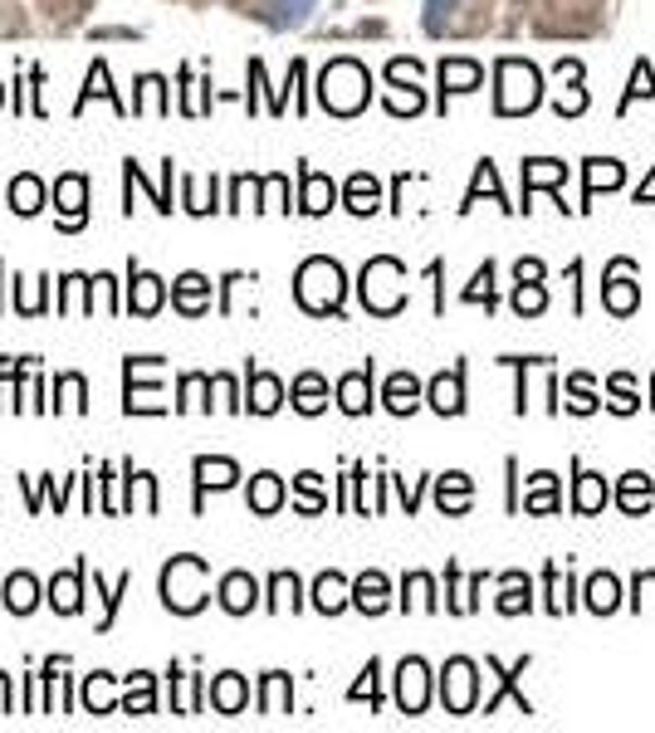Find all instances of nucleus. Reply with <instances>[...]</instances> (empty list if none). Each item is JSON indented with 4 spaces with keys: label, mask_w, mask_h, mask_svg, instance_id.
<instances>
[{
    "label": "nucleus",
    "mask_w": 655,
    "mask_h": 733,
    "mask_svg": "<svg viewBox=\"0 0 655 733\" xmlns=\"http://www.w3.org/2000/svg\"><path fill=\"white\" fill-rule=\"evenodd\" d=\"M342 293H348V274H342L338 260L328 254H313V260L299 264V279H293V299L308 313H342Z\"/></svg>",
    "instance_id": "obj_1"
},
{
    "label": "nucleus",
    "mask_w": 655,
    "mask_h": 733,
    "mask_svg": "<svg viewBox=\"0 0 655 733\" xmlns=\"http://www.w3.org/2000/svg\"><path fill=\"white\" fill-rule=\"evenodd\" d=\"M367 93H371V74L357 64V59H332L318 78V98L328 113L338 117H352L367 108Z\"/></svg>",
    "instance_id": "obj_2"
},
{
    "label": "nucleus",
    "mask_w": 655,
    "mask_h": 733,
    "mask_svg": "<svg viewBox=\"0 0 655 733\" xmlns=\"http://www.w3.org/2000/svg\"><path fill=\"white\" fill-rule=\"evenodd\" d=\"M205 577H211V567H205V557H172V563L162 567V602L166 611L176 616H191L201 611L211 596H205Z\"/></svg>",
    "instance_id": "obj_3"
},
{
    "label": "nucleus",
    "mask_w": 655,
    "mask_h": 733,
    "mask_svg": "<svg viewBox=\"0 0 655 733\" xmlns=\"http://www.w3.org/2000/svg\"><path fill=\"white\" fill-rule=\"evenodd\" d=\"M357 289H362V303H367L377 318H391V313H401V303H406V269H401L391 254H377V260H367Z\"/></svg>",
    "instance_id": "obj_4"
},
{
    "label": "nucleus",
    "mask_w": 655,
    "mask_h": 733,
    "mask_svg": "<svg viewBox=\"0 0 655 733\" xmlns=\"http://www.w3.org/2000/svg\"><path fill=\"white\" fill-rule=\"evenodd\" d=\"M494 78H499V93H494V113L499 117H518V113H533L538 108V68L524 64V59H499L494 64Z\"/></svg>",
    "instance_id": "obj_5"
},
{
    "label": "nucleus",
    "mask_w": 655,
    "mask_h": 733,
    "mask_svg": "<svg viewBox=\"0 0 655 733\" xmlns=\"http://www.w3.org/2000/svg\"><path fill=\"white\" fill-rule=\"evenodd\" d=\"M440 699H445L450 713H475V699H479L475 660H465V655L445 660V670H440Z\"/></svg>",
    "instance_id": "obj_6"
},
{
    "label": "nucleus",
    "mask_w": 655,
    "mask_h": 733,
    "mask_svg": "<svg viewBox=\"0 0 655 733\" xmlns=\"http://www.w3.org/2000/svg\"><path fill=\"white\" fill-rule=\"evenodd\" d=\"M602 303H606V313H616V318H626V313H635V303H641V289H635V264H631V260H616V264H606V279H602Z\"/></svg>",
    "instance_id": "obj_7"
},
{
    "label": "nucleus",
    "mask_w": 655,
    "mask_h": 733,
    "mask_svg": "<svg viewBox=\"0 0 655 733\" xmlns=\"http://www.w3.org/2000/svg\"><path fill=\"white\" fill-rule=\"evenodd\" d=\"M127 401H123V410L127 416H162V401H156V387H137V377L142 371H162V357H127Z\"/></svg>",
    "instance_id": "obj_8"
},
{
    "label": "nucleus",
    "mask_w": 655,
    "mask_h": 733,
    "mask_svg": "<svg viewBox=\"0 0 655 733\" xmlns=\"http://www.w3.org/2000/svg\"><path fill=\"white\" fill-rule=\"evenodd\" d=\"M396 704H401V713H426V704H430V670H426V660H401V670H396Z\"/></svg>",
    "instance_id": "obj_9"
},
{
    "label": "nucleus",
    "mask_w": 655,
    "mask_h": 733,
    "mask_svg": "<svg viewBox=\"0 0 655 733\" xmlns=\"http://www.w3.org/2000/svg\"><path fill=\"white\" fill-rule=\"evenodd\" d=\"M54 205H59V230H78L88 215V181L78 172L54 181Z\"/></svg>",
    "instance_id": "obj_10"
},
{
    "label": "nucleus",
    "mask_w": 655,
    "mask_h": 733,
    "mask_svg": "<svg viewBox=\"0 0 655 733\" xmlns=\"http://www.w3.org/2000/svg\"><path fill=\"white\" fill-rule=\"evenodd\" d=\"M567 181V166L557 162V156H528L524 162V211H533V191L538 186H547V191L557 195V186ZM557 211H572V205H563V195H557Z\"/></svg>",
    "instance_id": "obj_11"
},
{
    "label": "nucleus",
    "mask_w": 655,
    "mask_h": 733,
    "mask_svg": "<svg viewBox=\"0 0 655 733\" xmlns=\"http://www.w3.org/2000/svg\"><path fill=\"white\" fill-rule=\"evenodd\" d=\"M244 406H250L254 416H274V410L284 406V381L274 377V371L250 367L244 371Z\"/></svg>",
    "instance_id": "obj_12"
},
{
    "label": "nucleus",
    "mask_w": 655,
    "mask_h": 733,
    "mask_svg": "<svg viewBox=\"0 0 655 733\" xmlns=\"http://www.w3.org/2000/svg\"><path fill=\"white\" fill-rule=\"evenodd\" d=\"M191 475H196V514H201V504H205V489H230L235 479H240V465L235 459H221V455H201L191 465Z\"/></svg>",
    "instance_id": "obj_13"
},
{
    "label": "nucleus",
    "mask_w": 655,
    "mask_h": 733,
    "mask_svg": "<svg viewBox=\"0 0 655 733\" xmlns=\"http://www.w3.org/2000/svg\"><path fill=\"white\" fill-rule=\"evenodd\" d=\"M172 303H176V313H186V318H201V313L211 308V279L186 269L181 279H172Z\"/></svg>",
    "instance_id": "obj_14"
},
{
    "label": "nucleus",
    "mask_w": 655,
    "mask_h": 733,
    "mask_svg": "<svg viewBox=\"0 0 655 733\" xmlns=\"http://www.w3.org/2000/svg\"><path fill=\"white\" fill-rule=\"evenodd\" d=\"M332 201H338V186H332L323 172L303 166V172H299V211L303 215H328Z\"/></svg>",
    "instance_id": "obj_15"
},
{
    "label": "nucleus",
    "mask_w": 655,
    "mask_h": 733,
    "mask_svg": "<svg viewBox=\"0 0 655 733\" xmlns=\"http://www.w3.org/2000/svg\"><path fill=\"white\" fill-rule=\"evenodd\" d=\"M426 401L440 410V416H459V410H465V367L440 371V377L426 387Z\"/></svg>",
    "instance_id": "obj_16"
},
{
    "label": "nucleus",
    "mask_w": 655,
    "mask_h": 733,
    "mask_svg": "<svg viewBox=\"0 0 655 733\" xmlns=\"http://www.w3.org/2000/svg\"><path fill=\"white\" fill-rule=\"evenodd\" d=\"M621 181H626V166L621 162H606V156L582 162V211H587V201H596L602 191H616Z\"/></svg>",
    "instance_id": "obj_17"
},
{
    "label": "nucleus",
    "mask_w": 655,
    "mask_h": 733,
    "mask_svg": "<svg viewBox=\"0 0 655 733\" xmlns=\"http://www.w3.org/2000/svg\"><path fill=\"white\" fill-rule=\"evenodd\" d=\"M84 577H88V563H78L74 572H59L54 582H49V606H54L59 616H74L78 606H84Z\"/></svg>",
    "instance_id": "obj_18"
},
{
    "label": "nucleus",
    "mask_w": 655,
    "mask_h": 733,
    "mask_svg": "<svg viewBox=\"0 0 655 733\" xmlns=\"http://www.w3.org/2000/svg\"><path fill=\"white\" fill-rule=\"evenodd\" d=\"M528 665H533V660H528V655H524V660L514 665V670H504V665H499V660H489V670L499 674V690H494V694H489V699H484V713H494V709H499V704H504V699H514V704H518V713H533V704H528L524 694H518V674H524Z\"/></svg>",
    "instance_id": "obj_19"
},
{
    "label": "nucleus",
    "mask_w": 655,
    "mask_h": 733,
    "mask_svg": "<svg viewBox=\"0 0 655 733\" xmlns=\"http://www.w3.org/2000/svg\"><path fill=\"white\" fill-rule=\"evenodd\" d=\"M338 406L348 410V416H367L371 410V362L338 381Z\"/></svg>",
    "instance_id": "obj_20"
},
{
    "label": "nucleus",
    "mask_w": 655,
    "mask_h": 733,
    "mask_svg": "<svg viewBox=\"0 0 655 733\" xmlns=\"http://www.w3.org/2000/svg\"><path fill=\"white\" fill-rule=\"evenodd\" d=\"M127 283H133V289H127V308L142 313V318H152V313L162 308V293H166V289H162V279L133 264V279H127Z\"/></svg>",
    "instance_id": "obj_21"
},
{
    "label": "nucleus",
    "mask_w": 655,
    "mask_h": 733,
    "mask_svg": "<svg viewBox=\"0 0 655 733\" xmlns=\"http://www.w3.org/2000/svg\"><path fill=\"white\" fill-rule=\"evenodd\" d=\"M352 606L357 611H367V616H381L391 606V586H387V577L381 572H362L357 582H352Z\"/></svg>",
    "instance_id": "obj_22"
},
{
    "label": "nucleus",
    "mask_w": 655,
    "mask_h": 733,
    "mask_svg": "<svg viewBox=\"0 0 655 733\" xmlns=\"http://www.w3.org/2000/svg\"><path fill=\"white\" fill-rule=\"evenodd\" d=\"M254 602H260V582H254L250 572H230V577H221V606H225L230 616H244Z\"/></svg>",
    "instance_id": "obj_23"
},
{
    "label": "nucleus",
    "mask_w": 655,
    "mask_h": 733,
    "mask_svg": "<svg viewBox=\"0 0 655 733\" xmlns=\"http://www.w3.org/2000/svg\"><path fill=\"white\" fill-rule=\"evenodd\" d=\"M88 98H108L117 117H127V113H133V108H127L123 98H117V88H113V78H108V64H103V59H93V68H88V84H84V93H78L74 113H84V103H88Z\"/></svg>",
    "instance_id": "obj_24"
},
{
    "label": "nucleus",
    "mask_w": 655,
    "mask_h": 733,
    "mask_svg": "<svg viewBox=\"0 0 655 733\" xmlns=\"http://www.w3.org/2000/svg\"><path fill=\"white\" fill-rule=\"evenodd\" d=\"M381 401H387L391 416H411V410L420 406V381L411 377V371H391V377H387V391H381Z\"/></svg>",
    "instance_id": "obj_25"
},
{
    "label": "nucleus",
    "mask_w": 655,
    "mask_h": 733,
    "mask_svg": "<svg viewBox=\"0 0 655 733\" xmlns=\"http://www.w3.org/2000/svg\"><path fill=\"white\" fill-rule=\"evenodd\" d=\"M577 469V484H572V508L577 514H596V508H606V498H612V489H606L602 475H592V469L572 465Z\"/></svg>",
    "instance_id": "obj_26"
},
{
    "label": "nucleus",
    "mask_w": 655,
    "mask_h": 733,
    "mask_svg": "<svg viewBox=\"0 0 655 733\" xmlns=\"http://www.w3.org/2000/svg\"><path fill=\"white\" fill-rule=\"evenodd\" d=\"M313 606H318L323 616H338L342 606H352V582L338 572H323L318 582H313Z\"/></svg>",
    "instance_id": "obj_27"
},
{
    "label": "nucleus",
    "mask_w": 655,
    "mask_h": 733,
    "mask_svg": "<svg viewBox=\"0 0 655 733\" xmlns=\"http://www.w3.org/2000/svg\"><path fill=\"white\" fill-rule=\"evenodd\" d=\"M469 498H475V484H469V475H459V469L440 475V484H436V504H440V514H465Z\"/></svg>",
    "instance_id": "obj_28"
},
{
    "label": "nucleus",
    "mask_w": 655,
    "mask_h": 733,
    "mask_svg": "<svg viewBox=\"0 0 655 733\" xmlns=\"http://www.w3.org/2000/svg\"><path fill=\"white\" fill-rule=\"evenodd\" d=\"M518 508L524 514H557V475H547V469L528 475V494L518 498Z\"/></svg>",
    "instance_id": "obj_29"
},
{
    "label": "nucleus",
    "mask_w": 655,
    "mask_h": 733,
    "mask_svg": "<svg viewBox=\"0 0 655 733\" xmlns=\"http://www.w3.org/2000/svg\"><path fill=\"white\" fill-rule=\"evenodd\" d=\"M479 78H484V68H479L475 59H445V64H440V98L469 93V88H479Z\"/></svg>",
    "instance_id": "obj_30"
},
{
    "label": "nucleus",
    "mask_w": 655,
    "mask_h": 733,
    "mask_svg": "<svg viewBox=\"0 0 655 733\" xmlns=\"http://www.w3.org/2000/svg\"><path fill=\"white\" fill-rule=\"evenodd\" d=\"M244 699H250V684H244L235 670H225V674H215V680H211V704L221 713H240Z\"/></svg>",
    "instance_id": "obj_31"
},
{
    "label": "nucleus",
    "mask_w": 655,
    "mask_h": 733,
    "mask_svg": "<svg viewBox=\"0 0 655 733\" xmlns=\"http://www.w3.org/2000/svg\"><path fill=\"white\" fill-rule=\"evenodd\" d=\"M289 401H293V410H303V416H318V410L328 406V381H323L318 371H303V377L293 381Z\"/></svg>",
    "instance_id": "obj_32"
},
{
    "label": "nucleus",
    "mask_w": 655,
    "mask_h": 733,
    "mask_svg": "<svg viewBox=\"0 0 655 733\" xmlns=\"http://www.w3.org/2000/svg\"><path fill=\"white\" fill-rule=\"evenodd\" d=\"M616 606H621V582H616L612 572H592V577H587V611L612 616Z\"/></svg>",
    "instance_id": "obj_33"
},
{
    "label": "nucleus",
    "mask_w": 655,
    "mask_h": 733,
    "mask_svg": "<svg viewBox=\"0 0 655 733\" xmlns=\"http://www.w3.org/2000/svg\"><path fill=\"white\" fill-rule=\"evenodd\" d=\"M5 205L10 211H20V215H35L39 205H45V181L29 176V172H20L15 181H10V191H5Z\"/></svg>",
    "instance_id": "obj_34"
},
{
    "label": "nucleus",
    "mask_w": 655,
    "mask_h": 733,
    "mask_svg": "<svg viewBox=\"0 0 655 733\" xmlns=\"http://www.w3.org/2000/svg\"><path fill=\"white\" fill-rule=\"evenodd\" d=\"M651 475H641V469H631V475H621V489H616V504L626 508V514H645L651 508Z\"/></svg>",
    "instance_id": "obj_35"
},
{
    "label": "nucleus",
    "mask_w": 655,
    "mask_h": 733,
    "mask_svg": "<svg viewBox=\"0 0 655 733\" xmlns=\"http://www.w3.org/2000/svg\"><path fill=\"white\" fill-rule=\"evenodd\" d=\"M499 611H504V616L533 611V582H528L524 572H504V596H499Z\"/></svg>",
    "instance_id": "obj_36"
},
{
    "label": "nucleus",
    "mask_w": 655,
    "mask_h": 733,
    "mask_svg": "<svg viewBox=\"0 0 655 733\" xmlns=\"http://www.w3.org/2000/svg\"><path fill=\"white\" fill-rule=\"evenodd\" d=\"M279 504H284V479L269 475V469H264V475H254L250 479V508H254V514H274Z\"/></svg>",
    "instance_id": "obj_37"
},
{
    "label": "nucleus",
    "mask_w": 655,
    "mask_h": 733,
    "mask_svg": "<svg viewBox=\"0 0 655 733\" xmlns=\"http://www.w3.org/2000/svg\"><path fill=\"white\" fill-rule=\"evenodd\" d=\"M0 602H5L15 616H29V611H35V602H39V582L29 572H15L5 582V596H0Z\"/></svg>",
    "instance_id": "obj_38"
},
{
    "label": "nucleus",
    "mask_w": 655,
    "mask_h": 733,
    "mask_svg": "<svg viewBox=\"0 0 655 733\" xmlns=\"http://www.w3.org/2000/svg\"><path fill=\"white\" fill-rule=\"evenodd\" d=\"M381 205V186H377V176H367V172H357L348 181V211L352 215H371Z\"/></svg>",
    "instance_id": "obj_39"
},
{
    "label": "nucleus",
    "mask_w": 655,
    "mask_h": 733,
    "mask_svg": "<svg viewBox=\"0 0 655 733\" xmlns=\"http://www.w3.org/2000/svg\"><path fill=\"white\" fill-rule=\"evenodd\" d=\"M479 195H494V201L504 205V211H518V205H508V201H504V186H499L494 162H479V166H475V186H469V195H465V205H459V211H469V205H475Z\"/></svg>",
    "instance_id": "obj_40"
},
{
    "label": "nucleus",
    "mask_w": 655,
    "mask_h": 733,
    "mask_svg": "<svg viewBox=\"0 0 655 733\" xmlns=\"http://www.w3.org/2000/svg\"><path fill=\"white\" fill-rule=\"evenodd\" d=\"M563 391H567V401H563V406L572 410V416H592V410L602 406V401H596V391H592V377H587V371H572Z\"/></svg>",
    "instance_id": "obj_41"
},
{
    "label": "nucleus",
    "mask_w": 655,
    "mask_h": 733,
    "mask_svg": "<svg viewBox=\"0 0 655 733\" xmlns=\"http://www.w3.org/2000/svg\"><path fill=\"white\" fill-rule=\"evenodd\" d=\"M401 606H406V611H416V606H420V611H436V582H430V577L426 572H411L406 577V582H401Z\"/></svg>",
    "instance_id": "obj_42"
},
{
    "label": "nucleus",
    "mask_w": 655,
    "mask_h": 733,
    "mask_svg": "<svg viewBox=\"0 0 655 733\" xmlns=\"http://www.w3.org/2000/svg\"><path fill=\"white\" fill-rule=\"evenodd\" d=\"M84 709L88 713H113L117 704H113V674H103V670H93L84 680Z\"/></svg>",
    "instance_id": "obj_43"
},
{
    "label": "nucleus",
    "mask_w": 655,
    "mask_h": 733,
    "mask_svg": "<svg viewBox=\"0 0 655 733\" xmlns=\"http://www.w3.org/2000/svg\"><path fill=\"white\" fill-rule=\"evenodd\" d=\"M156 709V694H152V674L137 670L127 674V694H123V713H152Z\"/></svg>",
    "instance_id": "obj_44"
},
{
    "label": "nucleus",
    "mask_w": 655,
    "mask_h": 733,
    "mask_svg": "<svg viewBox=\"0 0 655 733\" xmlns=\"http://www.w3.org/2000/svg\"><path fill=\"white\" fill-rule=\"evenodd\" d=\"M293 704V690H289V674L284 670H269L264 674V694H260V713H284Z\"/></svg>",
    "instance_id": "obj_45"
},
{
    "label": "nucleus",
    "mask_w": 655,
    "mask_h": 733,
    "mask_svg": "<svg viewBox=\"0 0 655 733\" xmlns=\"http://www.w3.org/2000/svg\"><path fill=\"white\" fill-rule=\"evenodd\" d=\"M93 592L103 596V621H98V631H113V616H117V602H123L127 592H133V572L117 577V586H103V577L93 572Z\"/></svg>",
    "instance_id": "obj_46"
},
{
    "label": "nucleus",
    "mask_w": 655,
    "mask_h": 733,
    "mask_svg": "<svg viewBox=\"0 0 655 733\" xmlns=\"http://www.w3.org/2000/svg\"><path fill=\"white\" fill-rule=\"evenodd\" d=\"M308 15H313V0H269V10H264V20H269L274 29L303 25Z\"/></svg>",
    "instance_id": "obj_47"
},
{
    "label": "nucleus",
    "mask_w": 655,
    "mask_h": 733,
    "mask_svg": "<svg viewBox=\"0 0 655 733\" xmlns=\"http://www.w3.org/2000/svg\"><path fill=\"white\" fill-rule=\"evenodd\" d=\"M299 577L293 572H274L269 577V611H299Z\"/></svg>",
    "instance_id": "obj_48"
},
{
    "label": "nucleus",
    "mask_w": 655,
    "mask_h": 733,
    "mask_svg": "<svg viewBox=\"0 0 655 733\" xmlns=\"http://www.w3.org/2000/svg\"><path fill=\"white\" fill-rule=\"evenodd\" d=\"M84 396H88V387L78 371H64V377L54 381V410H84L88 406Z\"/></svg>",
    "instance_id": "obj_49"
},
{
    "label": "nucleus",
    "mask_w": 655,
    "mask_h": 733,
    "mask_svg": "<svg viewBox=\"0 0 655 733\" xmlns=\"http://www.w3.org/2000/svg\"><path fill=\"white\" fill-rule=\"evenodd\" d=\"M293 489H299V498H293L299 514H323V508H328V498H323V479L313 475V469H303V475L293 479Z\"/></svg>",
    "instance_id": "obj_50"
},
{
    "label": "nucleus",
    "mask_w": 655,
    "mask_h": 733,
    "mask_svg": "<svg viewBox=\"0 0 655 733\" xmlns=\"http://www.w3.org/2000/svg\"><path fill=\"white\" fill-rule=\"evenodd\" d=\"M142 98H133V113H172V103H166V78H156V74H142Z\"/></svg>",
    "instance_id": "obj_51"
},
{
    "label": "nucleus",
    "mask_w": 655,
    "mask_h": 733,
    "mask_svg": "<svg viewBox=\"0 0 655 733\" xmlns=\"http://www.w3.org/2000/svg\"><path fill=\"white\" fill-rule=\"evenodd\" d=\"M543 582H547V611H553V616L572 611V577H563L557 567H547Z\"/></svg>",
    "instance_id": "obj_52"
},
{
    "label": "nucleus",
    "mask_w": 655,
    "mask_h": 733,
    "mask_svg": "<svg viewBox=\"0 0 655 733\" xmlns=\"http://www.w3.org/2000/svg\"><path fill=\"white\" fill-rule=\"evenodd\" d=\"M606 396H612V401H606V406H612L616 416H631V410L641 406V401H635V381L626 377V371H616V377L606 381Z\"/></svg>",
    "instance_id": "obj_53"
},
{
    "label": "nucleus",
    "mask_w": 655,
    "mask_h": 733,
    "mask_svg": "<svg viewBox=\"0 0 655 733\" xmlns=\"http://www.w3.org/2000/svg\"><path fill=\"white\" fill-rule=\"evenodd\" d=\"M465 303H484L489 313H494V264H479V274L465 283V293H459Z\"/></svg>",
    "instance_id": "obj_54"
},
{
    "label": "nucleus",
    "mask_w": 655,
    "mask_h": 733,
    "mask_svg": "<svg viewBox=\"0 0 655 733\" xmlns=\"http://www.w3.org/2000/svg\"><path fill=\"white\" fill-rule=\"evenodd\" d=\"M260 211H289V176H260Z\"/></svg>",
    "instance_id": "obj_55"
},
{
    "label": "nucleus",
    "mask_w": 655,
    "mask_h": 733,
    "mask_svg": "<svg viewBox=\"0 0 655 733\" xmlns=\"http://www.w3.org/2000/svg\"><path fill=\"white\" fill-rule=\"evenodd\" d=\"M547 308V293H543V283H518L514 289V313L518 318H533V313H543Z\"/></svg>",
    "instance_id": "obj_56"
},
{
    "label": "nucleus",
    "mask_w": 655,
    "mask_h": 733,
    "mask_svg": "<svg viewBox=\"0 0 655 733\" xmlns=\"http://www.w3.org/2000/svg\"><path fill=\"white\" fill-rule=\"evenodd\" d=\"M377 674H381V665H377V660H367V670H362V680H357V684H352V690H348V699H352V704H357V699H367L371 709H377V704H381Z\"/></svg>",
    "instance_id": "obj_57"
},
{
    "label": "nucleus",
    "mask_w": 655,
    "mask_h": 733,
    "mask_svg": "<svg viewBox=\"0 0 655 733\" xmlns=\"http://www.w3.org/2000/svg\"><path fill=\"white\" fill-rule=\"evenodd\" d=\"M455 5H459V0H426V29H430V35H445Z\"/></svg>",
    "instance_id": "obj_58"
},
{
    "label": "nucleus",
    "mask_w": 655,
    "mask_h": 733,
    "mask_svg": "<svg viewBox=\"0 0 655 733\" xmlns=\"http://www.w3.org/2000/svg\"><path fill=\"white\" fill-rule=\"evenodd\" d=\"M215 391H221V401H225V410H244V401H240V391H235V381L225 377V371H215Z\"/></svg>",
    "instance_id": "obj_59"
},
{
    "label": "nucleus",
    "mask_w": 655,
    "mask_h": 733,
    "mask_svg": "<svg viewBox=\"0 0 655 733\" xmlns=\"http://www.w3.org/2000/svg\"><path fill=\"white\" fill-rule=\"evenodd\" d=\"M514 279H518V283L543 279V260H518V264H514Z\"/></svg>",
    "instance_id": "obj_60"
},
{
    "label": "nucleus",
    "mask_w": 655,
    "mask_h": 733,
    "mask_svg": "<svg viewBox=\"0 0 655 733\" xmlns=\"http://www.w3.org/2000/svg\"><path fill=\"white\" fill-rule=\"evenodd\" d=\"M635 205H655V166H651V176L641 181V191H635Z\"/></svg>",
    "instance_id": "obj_61"
},
{
    "label": "nucleus",
    "mask_w": 655,
    "mask_h": 733,
    "mask_svg": "<svg viewBox=\"0 0 655 733\" xmlns=\"http://www.w3.org/2000/svg\"><path fill=\"white\" fill-rule=\"evenodd\" d=\"M0 713H10V674H0Z\"/></svg>",
    "instance_id": "obj_62"
},
{
    "label": "nucleus",
    "mask_w": 655,
    "mask_h": 733,
    "mask_svg": "<svg viewBox=\"0 0 655 733\" xmlns=\"http://www.w3.org/2000/svg\"><path fill=\"white\" fill-rule=\"evenodd\" d=\"M0 103H5V88H0Z\"/></svg>",
    "instance_id": "obj_63"
}]
</instances>
